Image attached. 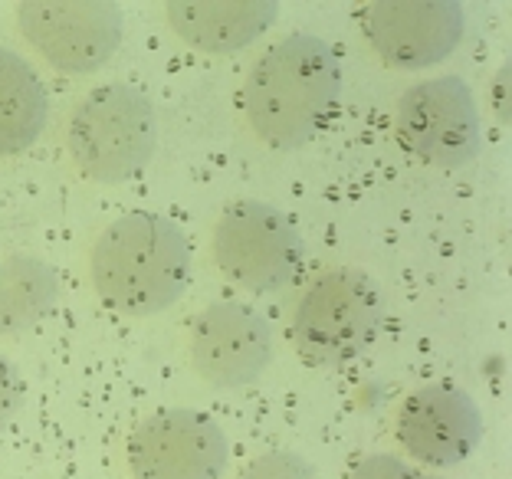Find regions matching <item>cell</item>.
<instances>
[{
  "label": "cell",
  "mask_w": 512,
  "mask_h": 479,
  "mask_svg": "<svg viewBox=\"0 0 512 479\" xmlns=\"http://www.w3.org/2000/svg\"><path fill=\"white\" fill-rule=\"evenodd\" d=\"M339 96V53L316 33H289L253 63L240 109L266 148L296 151L322 132Z\"/></svg>",
  "instance_id": "obj_1"
},
{
  "label": "cell",
  "mask_w": 512,
  "mask_h": 479,
  "mask_svg": "<svg viewBox=\"0 0 512 479\" xmlns=\"http://www.w3.org/2000/svg\"><path fill=\"white\" fill-rule=\"evenodd\" d=\"M191 243L171 217L132 210L115 217L92 243L89 279L102 306L148 319L178 306L191 286Z\"/></svg>",
  "instance_id": "obj_2"
},
{
  "label": "cell",
  "mask_w": 512,
  "mask_h": 479,
  "mask_svg": "<svg viewBox=\"0 0 512 479\" xmlns=\"http://www.w3.org/2000/svg\"><path fill=\"white\" fill-rule=\"evenodd\" d=\"M66 142L83 178L96 184H122L142 174L158 151L155 102L128 83L89 89L73 105Z\"/></svg>",
  "instance_id": "obj_3"
},
{
  "label": "cell",
  "mask_w": 512,
  "mask_h": 479,
  "mask_svg": "<svg viewBox=\"0 0 512 479\" xmlns=\"http://www.w3.org/2000/svg\"><path fill=\"white\" fill-rule=\"evenodd\" d=\"M381 329L384 296L375 279L355 266L316 276L289 315V342L316 368H342L368 355Z\"/></svg>",
  "instance_id": "obj_4"
},
{
  "label": "cell",
  "mask_w": 512,
  "mask_h": 479,
  "mask_svg": "<svg viewBox=\"0 0 512 479\" xmlns=\"http://www.w3.org/2000/svg\"><path fill=\"white\" fill-rule=\"evenodd\" d=\"M211 256L230 286L266 296L293 283L306 243L279 207L243 197L220 210L211 230Z\"/></svg>",
  "instance_id": "obj_5"
},
{
  "label": "cell",
  "mask_w": 512,
  "mask_h": 479,
  "mask_svg": "<svg viewBox=\"0 0 512 479\" xmlns=\"http://www.w3.org/2000/svg\"><path fill=\"white\" fill-rule=\"evenodd\" d=\"M17 27L46 66L66 76H92L119 53L125 17L106 0H23Z\"/></svg>",
  "instance_id": "obj_6"
},
{
  "label": "cell",
  "mask_w": 512,
  "mask_h": 479,
  "mask_svg": "<svg viewBox=\"0 0 512 479\" xmlns=\"http://www.w3.org/2000/svg\"><path fill=\"white\" fill-rule=\"evenodd\" d=\"M394 128L417 161L467 168L483 148V119L463 76H430L407 86L394 109Z\"/></svg>",
  "instance_id": "obj_7"
},
{
  "label": "cell",
  "mask_w": 512,
  "mask_h": 479,
  "mask_svg": "<svg viewBox=\"0 0 512 479\" xmlns=\"http://www.w3.org/2000/svg\"><path fill=\"white\" fill-rule=\"evenodd\" d=\"M125 460L135 479H220L230 440L211 414L165 407L128 430Z\"/></svg>",
  "instance_id": "obj_8"
},
{
  "label": "cell",
  "mask_w": 512,
  "mask_h": 479,
  "mask_svg": "<svg viewBox=\"0 0 512 479\" xmlns=\"http://www.w3.org/2000/svg\"><path fill=\"white\" fill-rule=\"evenodd\" d=\"M276 358V338L270 319L227 299L207 306L191 322L188 361L191 371L214 391H240L260 381Z\"/></svg>",
  "instance_id": "obj_9"
},
{
  "label": "cell",
  "mask_w": 512,
  "mask_h": 479,
  "mask_svg": "<svg viewBox=\"0 0 512 479\" xmlns=\"http://www.w3.org/2000/svg\"><path fill=\"white\" fill-rule=\"evenodd\" d=\"M358 20L378 60L404 73L444 63L467 33L463 7L453 0H375Z\"/></svg>",
  "instance_id": "obj_10"
},
{
  "label": "cell",
  "mask_w": 512,
  "mask_h": 479,
  "mask_svg": "<svg viewBox=\"0 0 512 479\" xmlns=\"http://www.w3.org/2000/svg\"><path fill=\"white\" fill-rule=\"evenodd\" d=\"M394 437L414 463L427 470H447L470 460L480 447V404L453 384H424L401 401L394 417Z\"/></svg>",
  "instance_id": "obj_11"
},
{
  "label": "cell",
  "mask_w": 512,
  "mask_h": 479,
  "mask_svg": "<svg viewBox=\"0 0 512 479\" xmlns=\"http://www.w3.org/2000/svg\"><path fill=\"white\" fill-rule=\"evenodd\" d=\"M168 27L191 50L224 56L247 50L279 17L273 0H171L165 4Z\"/></svg>",
  "instance_id": "obj_12"
},
{
  "label": "cell",
  "mask_w": 512,
  "mask_h": 479,
  "mask_svg": "<svg viewBox=\"0 0 512 479\" xmlns=\"http://www.w3.org/2000/svg\"><path fill=\"white\" fill-rule=\"evenodd\" d=\"M50 122V96L40 73L17 50L0 46V158L33 148Z\"/></svg>",
  "instance_id": "obj_13"
},
{
  "label": "cell",
  "mask_w": 512,
  "mask_h": 479,
  "mask_svg": "<svg viewBox=\"0 0 512 479\" xmlns=\"http://www.w3.org/2000/svg\"><path fill=\"white\" fill-rule=\"evenodd\" d=\"M63 279L37 253H10L0 260V338L23 335L56 309Z\"/></svg>",
  "instance_id": "obj_14"
},
{
  "label": "cell",
  "mask_w": 512,
  "mask_h": 479,
  "mask_svg": "<svg viewBox=\"0 0 512 479\" xmlns=\"http://www.w3.org/2000/svg\"><path fill=\"white\" fill-rule=\"evenodd\" d=\"M237 479H319L316 466H312L296 450H266L243 466Z\"/></svg>",
  "instance_id": "obj_15"
},
{
  "label": "cell",
  "mask_w": 512,
  "mask_h": 479,
  "mask_svg": "<svg viewBox=\"0 0 512 479\" xmlns=\"http://www.w3.org/2000/svg\"><path fill=\"white\" fill-rule=\"evenodd\" d=\"M345 479H440V476L427 473L424 466L394 457V453H371V457L358 460Z\"/></svg>",
  "instance_id": "obj_16"
},
{
  "label": "cell",
  "mask_w": 512,
  "mask_h": 479,
  "mask_svg": "<svg viewBox=\"0 0 512 479\" xmlns=\"http://www.w3.org/2000/svg\"><path fill=\"white\" fill-rule=\"evenodd\" d=\"M27 404V381L7 355H0V430H7Z\"/></svg>",
  "instance_id": "obj_17"
},
{
  "label": "cell",
  "mask_w": 512,
  "mask_h": 479,
  "mask_svg": "<svg viewBox=\"0 0 512 479\" xmlns=\"http://www.w3.org/2000/svg\"><path fill=\"white\" fill-rule=\"evenodd\" d=\"M509 76H512V66H499V73L493 79V89H490V96H493V112H496V119L509 125Z\"/></svg>",
  "instance_id": "obj_18"
}]
</instances>
